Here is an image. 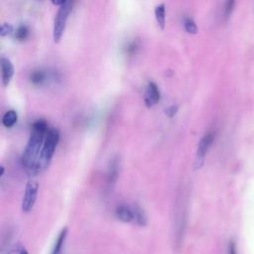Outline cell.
Instances as JSON below:
<instances>
[{"label": "cell", "mask_w": 254, "mask_h": 254, "mask_svg": "<svg viewBox=\"0 0 254 254\" xmlns=\"http://www.w3.org/2000/svg\"><path fill=\"white\" fill-rule=\"evenodd\" d=\"M67 0H51V2L56 5V6H62L63 4H64Z\"/></svg>", "instance_id": "23"}, {"label": "cell", "mask_w": 254, "mask_h": 254, "mask_svg": "<svg viewBox=\"0 0 254 254\" xmlns=\"http://www.w3.org/2000/svg\"><path fill=\"white\" fill-rule=\"evenodd\" d=\"M119 173V160L117 157H114L108 166V172H107V181L110 185H113L118 177Z\"/></svg>", "instance_id": "9"}, {"label": "cell", "mask_w": 254, "mask_h": 254, "mask_svg": "<svg viewBox=\"0 0 254 254\" xmlns=\"http://www.w3.org/2000/svg\"><path fill=\"white\" fill-rule=\"evenodd\" d=\"M183 25H184V28H185L186 32L189 33V34L195 35L197 33V31H198L197 26H196L194 20L191 17H190V16H186L184 18Z\"/></svg>", "instance_id": "15"}, {"label": "cell", "mask_w": 254, "mask_h": 254, "mask_svg": "<svg viewBox=\"0 0 254 254\" xmlns=\"http://www.w3.org/2000/svg\"><path fill=\"white\" fill-rule=\"evenodd\" d=\"M133 211H134V219H136L137 223L141 226L146 225L147 217L144 210L139 205H135L133 208Z\"/></svg>", "instance_id": "16"}, {"label": "cell", "mask_w": 254, "mask_h": 254, "mask_svg": "<svg viewBox=\"0 0 254 254\" xmlns=\"http://www.w3.org/2000/svg\"><path fill=\"white\" fill-rule=\"evenodd\" d=\"M66 236H67V227H64L61 230V232L56 240L52 254H63V249H64V246L65 243Z\"/></svg>", "instance_id": "11"}, {"label": "cell", "mask_w": 254, "mask_h": 254, "mask_svg": "<svg viewBox=\"0 0 254 254\" xmlns=\"http://www.w3.org/2000/svg\"><path fill=\"white\" fill-rule=\"evenodd\" d=\"M29 34H30V30L28 26L25 24H21L20 26L17 27L16 31L14 32V37L17 41L23 42L29 37Z\"/></svg>", "instance_id": "14"}, {"label": "cell", "mask_w": 254, "mask_h": 254, "mask_svg": "<svg viewBox=\"0 0 254 254\" xmlns=\"http://www.w3.org/2000/svg\"><path fill=\"white\" fill-rule=\"evenodd\" d=\"M177 111H178V106H177V105H172V106H170V107H168V108L166 109V113H167V115H169L170 117L174 116V115L177 113Z\"/></svg>", "instance_id": "21"}, {"label": "cell", "mask_w": 254, "mask_h": 254, "mask_svg": "<svg viewBox=\"0 0 254 254\" xmlns=\"http://www.w3.org/2000/svg\"><path fill=\"white\" fill-rule=\"evenodd\" d=\"M116 216L117 218L122 221V222H130L134 219V211L133 208H130L128 205L126 204H120L119 206H117L116 210H115Z\"/></svg>", "instance_id": "8"}, {"label": "cell", "mask_w": 254, "mask_h": 254, "mask_svg": "<svg viewBox=\"0 0 254 254\" xmlns=\"http://www.w3.org/2000/svg\"><path fill=\"white\" fill-rule=\"evenodd\" d=\"M72 7H73V0H67L64 4L60 6L54 21L53 38L55 43H59L63 38L67 19L72 11Z\"/></svg>", "instance_id": "3"}, {"label": "cell", "mask_w": 254, "mask_h": 254, "mask_svg": "<svg viewBox=\"0 0 254 254\" xmlns=\"http://www.w3.org/2000/svg\"><path fill=\"white\" fill-rule=\"evenodd\" d=\"M60 141V131L57 128H49L38 160V174L45 171L54 157L56 148Z\"/></svg>", "instance_id": "2"}, {"label": "cell", "mask_w": 254, "mask_h": 254, "mask_svg": "<svg viewBox=\"0 0 254 254\" xmlns=\"http://www.w3.org/2000/svg\"><path fill=\"white\" fill-rule=\"evenodd\" d=\"M6 254H29V253L23 244H21L20 242H17L9 248Z\"/></svg>", "instance_id": "18"}, {"label": "cell", "mask_w": 254, "mask_h": 254, "mask_svg": "<svg viewBox=\"0 0 254 254\" xmlns=\"http://www.w3.org/2000/svg\"><path fill=\"white\" fill-rule=\"evenodd\" d=\"M161 98L160 89L156 82L150 81L147 84L145 95H144V102L147 107H153L156 105Z\"/></svg>", "instance_id": "6"}, {"label": "cell", "mask_w": 254, "mask_h": 254, "mask_svg": "<svg viewBox=\"0 0 254 254\" xmlns=\"http://www.w3.org/2000/svg\"><path fill=\"white\" fill-rule=\"evenodd\" d=\"M13 26L9 23H3L1 25V28H0V36L1 37H6V36H9L13 33Z\"/></svg>", "instance_id": "20"}, {"label": "cell", "mask_w": 254, "mask_h": 254, "mask_svg": "<svg viewBox=\"0 0 254 254\" xmlns=\"http://www.w3.org/2000/svg\"><path fill=\"white\" fill-rule=\"evenodd\" d=\"M1 74H2V84L3 86H8L14 76V65L11 61L7 58H1Z\"/></svg>", "instance_id": "7"}, {"label": "cell", "mask_w": 254, "mask_h": 254, "mask_svg": "<svg viewBox=\"0 0 254 254\" xmlns=\"http://www.w3.org/2000/svg\"><path fill=\"white\" fill-rule=\"evenodd\" d=\"M39 191V183L36 180H29L26 184L24 196L22 199V210L24 212H30L37 200Z\"/></svg>", "instance_id": "4"}, {"label": "cell", "mask_w": 254, "mask_h": 254, "mask_svg": "<svg viewBox=\"0 0 254 254\" xmlns=\"http://www.w3.org/2000/svg\"><path fill=\"white\" fill-rule=\"evenodd\" d=\"M228 254H237L236 244H235V242L233 240L229 241V244H228Z\"/></svg>", "instance_id": "22"}, {"label": "cell", "mask_w": 254, "mask_h": 254, "mask_svg": "<svg viewBox=\"0 0 254 254\" xmlns=\"http://www.w3.org/2000/svg\"><path fill=\"white\" fill-rule=\"evenodd\" d=\"M30 82L35 85V86H40L42 84H44L47 80V74L45 71L41 70V69H36V70H33L31 73H30Z\"/></svg>", "instance_id": "12"}, {"label": "cell", "mask_w": 254, "mask_h": 254, "mask_svg": "<svg viewBox=\"0 0 254 254\" xmlns=\"http://www.w3.org/2000/svg\"><path fill=\"white\" fill-rule=\"evenodd\" d=\"M235 3H236V0H225L224 7H223V18L225 21H227L230 18L235 8Z\"/></svg>", "instance_id": "17"}, {"label": "cell", "mask_w": 254, "mask_h": 254, "mask_svg": "<svg viewBox=\"0 0 254 254\" xmlns=\"http://www.w3.org/2000/svg\"><path fill=\"white\" fill-rule=\"evenodd\" d=\"M139 48V44L137 41H132L130 42L127 47L125 48V53L128 55V56H133L136 54L137 50Z\"/></svg>", "instance_id": "19"}, {"label": "cell", "mask_w": 254, "mask_h": 254, "mask_svg": "<svg viewBox=\"0 0 254 254\" xmlns=\"http://www.w3.org/2000/svg\"><path fill=\"white\" fill-rule=\"evenodd\" d=\"M156 22L161 30H165L166 27V6L164 3H161L155 7L154 10Z\"/></svg>", "instance_id": "10"}, {"label": "cell", "mask_w": 254, "mask_h": 254, "mask_svg": "<svg viewBox=\"0 0 254 254\" xmlns=\"http://www.w3.org/2000/svg\"><path fill=\"white\" fill-rule=\"evenodd\" d=\"M17 121H18V114L13 109L6 111L2 117V123L7 128L13 127L17 123Z\"/></svg>", "instance_id": "13"}, {"label": "cell", "mask_w": 254, "mask_h": 254, "mask_svg": "<svg viewBox=\"0 0 254 254\" xmlns=\"http://www.w3.org/2000/svg\"><path fill=\"white\" fill-rule=\"evenodd\" d=\"M213 140H214V134L211 132L205 134L200 139V141L197 145L196 153H195V160H194V166H193L194 170H198L203 166L205 156H206L210 146L212 145Z\"/></svg>", "instance_id": "5"}, {"label": "cell", "mask_w": 254, "mask_h": 254, "mask_svg": "<svg viewBox=\"0 0 254 254\" xmlns=\"http://www.w3.org/2000/svg\"><path fill=\"white\" fill-rule=\"evenodd\" d=\"M49 128L45 119L34 121L29 140L22 155V165L29 176L38 174V160Z\"/></svg>", "instance_id": "1"}]
</instances>
